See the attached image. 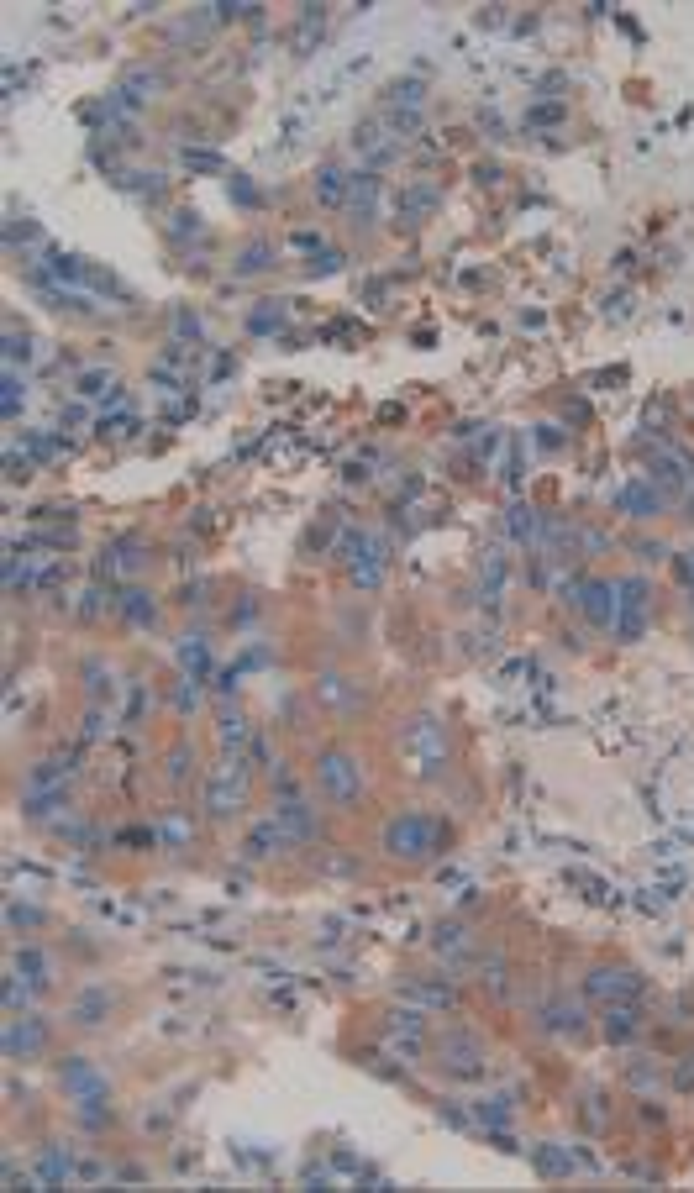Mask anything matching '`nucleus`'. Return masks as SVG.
<instances>
[{"label": "nucleus", "instance_id": "f257e3e1", "mask_svg": "<svg viewBox=\"0 0 694 1193\" xmlns=\"http://www.w3.org/2000/svg\"><path fill=\"white\" fill-rule=\"evenodd\" d=\"M400 763L411 768V778H421V784L447 778L453 747H447V726L437 721V715H416V721L400 726Z\"/></svg>", "mask_w": 694, "mask_h": 1193}, {"label": "nucleus", "instance_id": "f03ea898", "mask_svg": "<svg viewBox=\"0 0 694 1193\" xmlns=\"http://www.w3.org/2000/svg\"><path fill=\"white\" fill-rule=\"evenodd\" d=\"M384 852H390L395 862H432L442 847H447V826L437 815H421V810H405L395 815L390 826H384Z\"/></svg>", "mask_w": 694, "mask_h": 1193}, {"label": "nucleus", "instance_id": "7ed1b4c3", "mask_svg": "<svg viewBox=\"0 0 694 1193\" xmlns=\"http://www.w3.org/2000/svg\"><path fill=\"white\" fill-rule=\"evenodd\" d=\"M316 789L332 799V805H358L363 799V763L347 747L316 752Z\"/></svg>", "mask_w": 694, "mask_h": 1193}, {"label": "nucleus", "instance_id": "20e7f679", "mask_svg": "<svg viewBox=\"0 0 694 1193\" xmlns=\"http://www.w3.org/2000/svg\"><path fill=\"white\" fill-rule=\"evenodd\" d=\"M647 615H652V584L642 579V573H631V579L616 584V621H610L616 642H642Z\"/></svg>", "mask_w": 694, "mask_h": 1193}, {"label": "nucleus", "instance_id": "39448f33", "mask_svg": "<svg viewBox=\"0 0 694 1193\" xmlns=\"http://www.w3.org/2000/svg\"><path fill=\"white\" fill-rule=\"evenodd\" d=\"M206 810H211L216 820H232V815L248 810V768H242L237 757H227L221 768H211V778H206Z\"/></svg>", "mask_w": 694, "mask_h": 1193}, {"label": "nucleus", "instance_id": "423d86ee", "mask_svg": "<svg viewBox=\"0 0 694 1193\" xmlns=\"http://www.w3.org/2000/svg\"><path fill=\"white\" fill-rule=\"evenodd\" d=\"M437 1067L447 1078H484V1041L474 1031H463V1025L442 1031L437 1036Z\"/></svg>", "mask_w": 694, "mask_h": 1193}, {"label": "nucleus", "instance_id": "0eeeda50", "mask_svg": "<svg viewBox=\"0 0 694 1193\" xmlns=\"http://www.w3.org/2000/svg\"><path fill=\"white\" fill-rule=\"evenodd\" d=\"M58 1083H64V1094L85 1109V1115H100L106 1109V1073H100L95 1062H85V1057H69L64 1067H58Z\"/></svg>", "mask_w": 694, "mask_h": 1193}, {"label": "nucleus", "instance_id": "6e6552de", "mask_svg": "<svg viewBox=\"0 0 694 1193\" xmlns=\"http://www.w3.org/2000/svg\"><path fill=\"white\" fill-rule=\"evenodd\" d=\"M647 479L658 484V495H663V500L689 495V489H694V452H684V447H658V452H652Z\"/></svg>", "mask_w": 694, "mask_h": 1193}, {"label": "nucleus", "instance_id": "1a4fd4ad", "mask_svg": "<svg viewBox=\"0 0 694 1193\" xmlns=\"http://www.w3.org/2000/svg\"><path fill=\"white\" fill-rule=\"evenodd\" d=\"M384 1046L400 1052V1057H421V1046H426V1010L405 1004V1010L384 1015Z\"/></svg>", "mask_w": 694, "mask_h": 1193}, {"label": "nucleus", "instance_id": "9d476101", "mask_svg": "<svg viewBox=\"0 0 694 1193\" xmlns=\"http://www.w3.org/2000/svg\"><path fill=\"white\" fill-rule=\"evenodd\" d=\"M584 994L600 1004H637L642 999V978L631 968H595L584 978Z\"/></svg>", "mask_w": 694, "mask_h": 1193}, {"label": "nucleus", "instance_id": "9b49d317", "mask_svg": "<svg viewBox=\"0 0 694 1193\" xmlns=\"http://www.w3.org/2000/svg\"><path fill=\"white\" fill-rule=\"evenodd\" d=\"M384 537H369V531H358L353 542H347V568H353V579L363 584V589H374L379 579H384Z\"/></svg>", "mask_w": 694, "mask_h": 1193}, {"label": "nucleus", "instance_id": "f8f14e48", "mask_svg": "<svg viewBox=\"0 0 694 1193\" xmlns=\"http://www.w3.org/2000/svg\"><path fill=\"white\" fill-rule=\"evenodd\" d=\"M379 200H384L379 174H353V184H347V211H353L363 226L379 221Z\"/></svg>", "mask_w": 694, "mask_h": 1193}, {"label": "nucleus", "instance_id": "ddd939ff", "mask_svg": "<svg viewBox=\"0 0 694 1193\" xmlns=\"http://www.w3.org/2000/svg\"><path fill=\"white\" fill-rule=\"evenodd\" d=\"M579 610L589 615V626L610 631V621H616V584H605V579H589V584H584V594H579Z\"/></svg>", "mask_w": 694, "mask_h": 1193}, {"label": "nucleus", "instance_id": "4468645a", "mask_svg": "<svg viewBox=\"0 0 694 1193\" xmlns=\"http://www.w3.org/2000/svg\"><path fill=\"white\" fill-rule=\"evenodd\" d=\"M274 820H279V831L295 841H316V831H321V820H316V810L311 805H300V799H284V805L274 810Z\"/></svg>", "mask_w": 694, "mask_h": 1193}, {"label": "nucleus", "instance_id": "2eb2a0df", "mask_svg": "<svg viewBox=\"0 0 694 1193\" xmlns=\"http://www.w3.org/2000/svg\"><path fill=\"white\" fill-rule=\"evenodd\" d=\"M353 148L369 158V163H390V158L400 153V142H390L384 121H358V127H353Z\"/></svg>", "mask_w": 694, "mask_h": 1193}, {"label": "nucleus", "instance_id": "dca6fc26", "mask_svg": "<svg viewBox=\"0 0 694 1193\" xmlns=\"http://www.w3.org/2000/svg\"><path fill=\"white\" fill-rule=\"evenodd\" d=\"M616 505L626 510V516H637V521H652L663 510V495H658V484H652V479H631L616 495Z\"/></svg>", "mask_w": 694, "mask_h": 1193}, {"label": "nucleus", "instance_id": "f3484780", "mask_svg": "<svg viewBox=\"0 0 694 1193\" xmlns=\"http://www.w3.org/2000/svg\"><path fill=\"white\" fill-rule=\"evenodd\" d=\"M43 1046H48L43 1020H32V1015H27V1020H11V1025H6V1052H11V1057H22V1062H27V1057L43 1052Z\"/></svg>", "mask_w": 694, "mask_h": 1193}, {"label": "nucleus", "instance_id": "a211bd4d", "mask_svg": "<svg viewBox=\"0 0 694 1193\" xmlns=\"http://www.w3.org/2000/svg\"><path fill=\"white\" fill-rule=\"evenodd\" d=\"M405 999L416 1010H453L458 1004V989L453 983H426V978H405Z\"/></svg>", "mask_w": 694, "mask_h": 1193}, {"label": "nucleus", "instance_id": "6ab92c4d", "mask_svg": "<svg viewBox=\"0 0 694 1193\" xmlns=\"http://www.w3.org/2000/svg\"><path fill=\"white\" fill-rule=\"evenodd\" d=\"M432 946H437V957H447V962L474 957V936H468V925H463V920H442L437 931H432Z\"/></svg>", "mask_w": 694, "mask_h": 1193}, {"label": "nucleus", "instance_id": "aec40b11", "mask_svg": "<svg viewBox=\"0 0 694 1193\" xmlns=\"http://www.w3.org/2000/svg\"><path fill=\"white\" fill-rule=\"evenodd\" d=\"M279 847H290V836H284L279 831V820L269 815V820H258V826H253V836L248 841H242V852H248L253 862H263V857H274Z\"/></svg>", "mask_w": 694, "mask_h": 1193}, {"label": "nucleus", "instance_id": "412c9836", "mask_svg": "<svg viewBox=\"0 0 694 1193\" xmlns=\"http://www.w3.org/2000/svg\"><path fill=\"white\" fill-rule=\"evenodd\" d=\"M637 1031H642L637 1004H605V1036H610V1041H631Z\"/></svg>", "mask_w": 694, "mask_h": 1193}, {"label": "nucleus", "instance_id": "4be33fe9", "mask_svg": "<svg viewBox=\"0 0 694 1193\" xmlns=\"http://www.w3.org/2000/svg\"><path fill=\"white\" fill-rule=\"evenodd\" d=\"M64 778H69V763H58V757H48V763H37V768L27 773V799L64 789Z\"/></svg>", "mask_w": 694, "mask_h": 1193}, {"label": "nucleus", "instance_id": "5701e85b", "mask_svg": "<svg viewBox=\"0 0 694 1193\" xmlns=\"http://www.w3.org/2000/svg\"><path fill=\"white\" fill-rule=\"evenodd\" d=\"M116 610H121V621H127V626H153V621H158L153 594H142V589H127V594L116 600Z\"/></svg>", "mask_w": 694, "mask_h": 1193}, {"label": "nucleus", "instance_id": "b1692460", "mask_svg": "<svg viewBox=\"0 0 694 1193\" xmlns=\"http://www.w3.org/2000/svg\"><path fill=\"white\" fill-rule=\"evenodd\" d=\"M442 195H437V184H416V190H405V200H400V221L405 226H416V221H426V211H432Z\"/></svg>", "mask_w": 694, "mask_h": 1193}, {"label": "nucleus", "instance_id": "393cba45", "mask_svg": "<svg viewBox=\"0 0 694 1193\" xmlns=\"http://www.w3.org/2000/svg\"><path fill=\"white\" fill-rule=\"evenodd\" d=\"M69 1172H74V1167H69V1151H64V1146H48L43 1157H37V1178H43L48 1188H58Z\"/></svg>", "mask_w": 694, "mask_h": 1193}, {"label": "nucleus", "instance_id": "a878e982", "mask_svg": "<svg viewBox=\"0 0 694 1193\" xmlns=\"http://www.w3.org/2000/svg\"><path fill=\"white\" fill-rule=\"evenodd\" d=\"M16 973H27V983H32V989H48V957L43 952H37V946H22V952H16Z\"/></svg>", "mask_w": 694, "mask_h": 1193}, {"label": "nucleus", "instance_id": "bb28decb", "mask_svg": "<svg viewBox=\"0 0 694 1193\" xmlns=\"http://www.w3.org/2000/svg\"><path fill=\"white\" fill-rule=\"evenodd\" d=\"M505 531H510V542H532L537 537V510L532 505H510V516H505Z\"/></svg>", "mask_w": 694, "mask_h": 1193}, {"label": "nucleus", "instance_id": "cd10ccee", "mask_svg": "<svg viewBox=\"0 0 694 1193\" xmlns=\"http://www.w3.org/2000/svg\"><path fill=\"white\" fill-rule=\"evenodd\" d=\"M347 184H353V179H347L337 163H326V169L316 174V195H321L326 205H337V200H347Z\"/></svg>", "mask_w": 694, "mask_h": 1193}, {"label": "nucleus", "instance_id": "c85d7f7f", "mask_svg": "<svg viewBox=\"0 0 694 1193\" xmlns=\"http://www.w3.org/2000/svg\"><path fill=\"white\" fill-rule=\"evenodd\" d=\"M163 841H169L174 852H179V847H190V841H195V826H190V820H185V815L174 810L169 820H163Z\"/></svg>", "mask_w": 694, "mask_h": 1193}, {"label": "nucleus", "instance_id": "c756f323", "mask_svg": "<svg viewBox=\"0 0 694 1193\" xmlns=\"http://www.w3.org/2000/svg\"><path fill=\"white\" fill-rule=\"evenodd\" d=\"M111 568H121V573H137L142 568V542L137 537H127V542H116V552H111Z\"/></svg>", "mask_w": 694, "mask_h": 1193}, {"label": "nucleus", "instance_id": "7c9ffc66", "mask_svg": "<svg viewBox=\"0 0 694 1193\" xmlns=\"http://www.w3.org/2000/svg\"><path fill=\"white\" fill-rule=\"evenodd\" d=\"M216 736H221V747H237L242 736H248V721L232 710V715H221V726H216Z\"/></svg>", "mask_w": 694, "mask_h": 1193}, {"label": "nucleus", "instance_id": "2f4dec72", "mask_svg": "<svg viewBox=\"0 0 694 1193\" xmlns=\"http://www.w3.org/2000/svg\"><path fill=\"white\" fill-rule=\"evenodd\" d=\"M106 389H111L106 368H85V374H79V395H106Z\"/></svg>", "mask_w": 694, "mask_h": 1193}, {"label": "nucleus", "instance_id": "473e14b6", "mask_svg": "<svg viewBox=\"0 0 694 1193\" xmlns=\"http://www.w3.org/2000/svg\"><path fill=\"white\" fill-rule=\"evenodd\" d=\"M484 594H489V600H495V594H500V584H505V558H500V552H489V563H484Z\"/></svg>", "mask_w": 694, "mask_h": 1193}, {"label": "nucleus", "instance_id": "72a5a7b5", "mask_svg": "<svg viewBox=\"0 0 694 1193\" xmlns=\"http://www.w3.org/2000/svg\"><path fill=\"white\" fill-rule=\"evenodd\" d=\"M263 258H269V242H253V248L237 258V274H258V269H263Z\"/></svg>", "mask_w": 694, "mask_h": 1193}, {"label": "nucleus", "instance_id": "f704fd0d", "mask_svg": "<svg viewBox=\"0 0 694 1193\" xmlns=\"http://www.w3.org/2000/svg\"><path fill=\"white\" fill-rule=\"evenodd\" d=\"M100 1010H106V994L95 989V994H85V999H79V1010H74V1015H79V1025H95V1015H100Z\"/></svg>", "mask_w": 694, "mask_h": 1193}, {"label": "nucleus", "instance_id": "c9c22d12", "mask_svg": "<svg viewBox=\"0 0 694 1193\" xmlns=\"http://www.w3.org/2000/svg\"><path fill=\"white\" fill-rule=\"evenodd\" d=\"M185 163L190 169H221V158H211V153H185Z\"/></svg>", "mask_w": 694, "mask_h": 1193}, {"label": "nucleus", "instance_id": "e433bc0d", "mask_svg": "<svg viewBox=\"0 0 694 1193\" xmlns=\"http://www.w3.org/2000/svg\"><path fill=\"white\" fill-rule=\"evenodd\" d=\"M6 416H16V374H6Z\"/></svg>", "mask_w": 694, "mask_h": 1193}, {"label": "nucleus", "instance_id": "4c0bfd02", "mask_svg": "<svg viewBox=\"0 0 694 1193\" xmlns=\"http://www.w3.org/2000/svg\"><path fill=\"white\" fill-rule=\"evenodd\" d=\"M679 573H684V579L694 584V552H684V558H679Z\"/></svg>", "mask_w": 694, "mask_h": 1193}, {"label": "nucleus", "instance_id": "58836bf2", "mask_svg": "<svg viewBox=\"0 0 694 1193\" xmlns=\"http://www.w3.org/2000/svg\"><path fill=\"white\" fill-rule=\"evenodd\" d=\"M689 610H694V589H689Z\"/></svg>", "mask_w": 694, "mask_h": 1193}]
</instances>
